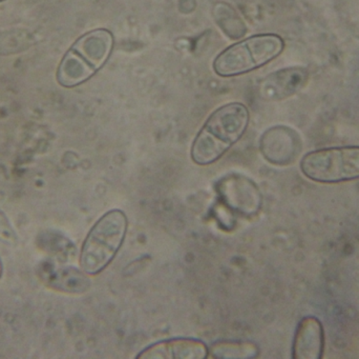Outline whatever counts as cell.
I'll return each mask as SVG.
<instances>
[{"label":"cell","mask_w":359,"mask_h":359,"mask_svg":"<svg viewBox=\"0 0 359 359\" xmlns=\"http://www.w3.org/2000/svg\"><path fill=\"white\" fill-rule=\"evenodd\" d=\"M249 111L241 103H231L215 110L192 143L191 159L198 166L219 160L246 132Z\"/></svg>","instance_id":"obj_1"},{"label":"cell","mask_w":359,"mask_h":359,"mask_svg":"<svg viewBox=\"0 0 359 359\" xmlns=\"http://www.w3.org/2000/svg\"><path fill=\"white\" fill-rule=\"evenodd\" d=\"M114 36L104 29L88 32L65 55L57 72L59 84L74 88L92 78L111 57Z\"/></svg>","instance_id":"obj_2"},{"label":"cell","mask_w":359,"mask_h":359,"mask_svg":"<svg viewBox=\"0 0 359 359\" xmlns=\"http://www.w3.org/2000/svg\"><path fill=\"white\" fill-rule=\"evenodd\" d=\"M128 226L121 210L109 211L95 223L80 253V266L88 275H97L109 267L123 244Z\"/></svg>","instance_id":"obj_3"},{"label":"cell","mask_w":359,"mask_h":359,"mask_svg":"<svg viewBox=\"0 0 359 359\" xmlns=\"http://www.w3.org/2000/svg\"><path fill=\"white\" fill-rule=\"evenodd\" d=\"M284 40L276 34L251 36L224 50L213 61L221 77H233L255 71L282 54Z\"/></svg>","instance_id":"obj_4"},{"label":"cell","mask_w":359,"mask_h":359,"mask_svg":"<svg viewBox=\"0 0 359 359\" xmlns=\"http://www.w3.org/2000/svg\"><path fill=\"white\" fill-rule=\"evenodd\" d=\"M301 170L307 178L320 183L359 179V147L326 148L304 156Z\"/></svg>","instance_id":"obj_5"},{"label":"cell","mask_w":359,"mask_h":359,"mask_svg":"<svg viewBox=\"0 0 359 359\" xmlns=\"http://www.w3.org/2000/svg\"><path fill=\"white\" fill-rule=\"evenodd\" d=\"M222 204L244 217L255 216L261 210L263 197L257 185L248 177L229 174L215 185Z\"/></svg>","instance_id":"obj_6"},{"label":"cell","mask_w":359,"mask_h":359,"mask_svg":"<svg viewBox=\"0 0 359 359\" xmlns=\"http://www.w3.org/2000/svg\"><path fill=\"white\" fill-rule=\"evenodd\" d=\"M259 149L270 164L287 166L294 162L302 149L299 134L293 129L276 126L268 129L261 138Z\"/></svg>","instance_id":"obj_7"},{"label":"cell","mask_w":359,"mask_h":359,"mask_svg":"<svg viewBox=\"0 0 359 359\" xmlns=\"http://www.w3.org/2000/svg\"><path fill=\"white\" fill-rule=\"evenodd\" d=\"M40 280L48 288L67 294H82L90 289V282L86 272L63 263L46 261L38 269Z\"/></svg>","instance_id":"obj_8"},{"label":"cell","mask_w":359,"mask_h":359,"mask_svg":"<svg viewBox=\"0 0 359 359\" xmlns=\"http://www.w3.org/2000/svg\"><path fill=\"white\" fill-rule=\"evenodd\" d=\"M309 74L304 67H287L268 75L259 86L263 98L282 100L292 96L307 84Z\"/></svg>","instance_id":"obj_9"},{"label":"cell","mask_w":359,"mask_h":359,"mask_svg":"<svg viewBox=\"0 0 359 359\" xmlns=\"http://www.w3.org/2000/svg\"><path fill=\"white\" fill-rule=\"evenodd\" d=\"M209 349L203 341L194 339H174L154 344L143 350L139 359H205Z\"/></svg>","instance_id":"obj_10"},{"label":"cell","mask_w":359,"mask_h":359,"mask_svg":"<svg viewBox=\"0 0 359 359\" xmlns=\"http://www.w3.org/2000/svg\"><path fill=\"white\" fill-rule=\"evenodd\" d=\"M324 328L318 318L308 316L299 322L293 341L295 359H318L324 352Z\"/></svg>","instance_id":"obj_11"},{"label":"cell","mask_w":359,"mask_h":359,"mask_svg":"<svg viewBox=\"0 0 359 359\" xmlns=\"http://www.w3.org/2000/svg\"><path fill=\"white\" fill-rule=\"evenodd\" d=\"M259 349L247 341H219L209 349L210 358H255Z\"/></svg>","instance_id":"obj_12"},{"label":"cell","mask_w":359,"mask_h":359,"mask_svg":"<svg viewBox=\"0 0 359 359\" xmlns=\"http://www.w3.org/2000/svg\"><path fill=\"white\" fill-rule=\"evenodd\" d=\"M40 248L46 251L61 263H67V259L74 255V246L69 240L63 236L53 235L50 232L39 236Z\"/></svg>","instance_id":"obj_13"},{"label":"cell","mask_w":359,"mask_h":359,"mask_svg":"<svg viewBox=\"0 0 359 359\" xmlns=\"http://www.w3.org/2000/svg\"><path fill=\"white\" fill-rule=\"evenodd\" d=\"M0 242L6 246H16L17 234L13 229L8 216L0 210Z\"/></svg>","instance_id":"obj_14"},{"label":"cell","mask_w":359,"mask_h":359,"mask_svg":"<svg viewBox=\"0 0 359 359\" xmlns=\"http://www.w3.org/2000/svg\"><path fill=\"white\" fill-rule=\"evenodd\" d=\"M2 275V263H1V259H0V278H1Z\"/></svg>","instance_id":"obj_15"},{"label":"cell","mask_w":359,"mask_h":359,"mask_svg":"<svg viewBox=\"0 0 359 359\" xmlns=\"http://www.w3.org/2000/svg\"><path fill=\"white\" fill-rule=\"evenodd\" d=\"M0 1H4V0H0Z\"/></svg>","instance_id":"obj_16"}]
</instances>
